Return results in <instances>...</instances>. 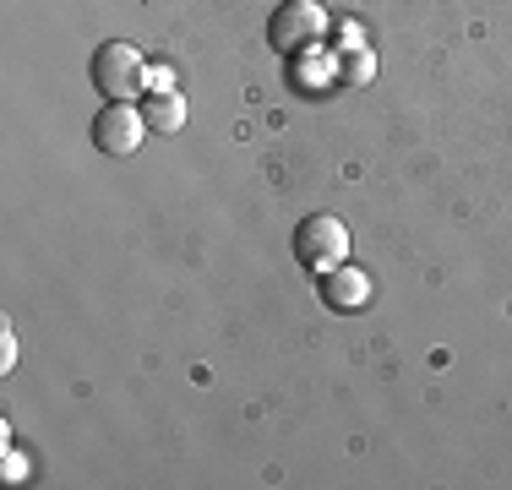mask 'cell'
<instances>
[{
	"instance_id": "obj_1",
	"label": "cell",
	"mask_w": 512,
	"mask_h": 490,
	"mask_svg": "<svg viewBox=\"0 0 512 490\" xmlns=\"http://www.w3.org/2000/svg\"><path fill=\"white\" fill-rule=\"evenodd\" d=\"M327 28H333V17H327L322 0H284L267 17V44L278 55H311V49H322Z\"/></svg>"
},
{
	"instance_id": "obj_2",
	"label": "cell",
	"mask_w": 512,
	"mask_h": 490,
	"mask_svg": "<svg viewBox=\"0 0 512 490\" xmlns=\"http://www.w3.org/2000/svg\"><path fill=\"white\" fill-rule=\"evenodd\" d=\"M88 77H93V88L104 93V104H131L137 93H148V60H142L131 44L109 39V44L93 49Z\"/></svg>"
},
{
	"instance_id": "obj_3",
	"label": "cell",
	"mask_w": 512,
	"mask_h": 490,
	"mask_svg": "<svg viewBox=\"0 0 512 490\" xmlns=\"http://www.w3.org/2000/svg\"><path fill=\"white\" fill-rule=\"evenodd\" d=\"M295 262H306L311 273H333V267L349 262V229L338 224L333 213H311L295 224Z\"/></svg>"
},
{
	"instance_id": "obj_4",
	"label": "cell",
	"mask_w": 512,
	"mask_h": 490,
	"mask_svg": "<svg viewBox=\"0 0 512 490\" xmlns=\"http://www.w3.org/2000/svg\"><path fill=\"white\" fill-rule=\"evenodd\" d=\"M142 137H148V120H142V109H131V104H104L99 120H93V147L109 153V158L137 153Z\"/></svg>"
},
{
	"instance_id": "obj_5",
	"label": "cell",
	"mask_w": 512,
	"mask_h": 490,
	"mask_svg": "<svg viewBox=\"0 0 512 490\" xmlns=\"http://www.w3.org/2000/svg\"><path fill=\"white\" fill-rule=\"evenodd\" d=\"M322 300L333 305V311H365V300H371V278L344 262V267H333V273H322Z\"/></svg>"
},
{
	"instance_id": "obj_6",
	"label": "cell",
	"mask_w": 512,
	"mask_h": 490,
	"mask_svg": "<svg viewBox=\"0 0 512 490\" xmlns=\"http://www.w3.org/2000/svg\"><path fill=\"white\" fill-rule=\"evenodd\" d=\"M142 120H148V131H158V137H175L186 126V98L175 88H153L142 98Z\"/></svg>"
},
{
	"instance_id": "obj_7",
	"label": "cell",
	"mask_w": 512,
	"mask_h": 490,
	"mask_svg": "<svg viewBox=\"0 0 512 490\" xmlns=\"http://www.w3.org/2000/svg\"><path fill=\"white\" fill-rule=\"evenodd\" d=\"M289 60H295V66H289V71H295V82H306L311 93H322V88H333V82H338V60H327L322 49H311V55H289Z\"/></svg>"
},
{
	"instance_id": "obj_8",
	"label": "cell",
	"mask_w": 512,
	"mask_h": 490,
	"mask_svg": "<svg viewBox=\"0 0 512 490\" xmlns=\"http://www.w3.org/2000/svg\"><path fill=\"white\" fill-rule=\"evenodd\" d=\"M371 77H376V55H371V49H349V55L338 60V82H344V88H365Z\"/></svg>"
},
{
	"instance_id": "obj_9",
	"label": "cell",
	"mask_w": 512,
	"mask_h": 490,
	"mask_svg": "<svg viewBox=\"0 0 512 490\" xmlns=\"http://www.w3.org/2000/svg\"><path fill=\"white\" fill-rule=\"evenodd\" d=\"M11 365H17V333L0 327V371H11Z\"/></svg>"
},
{
	"instance_id": "obj_10",
	"label": "cell",
	"mask_w": 512,
	"mask_h": 490,
	"mask_svg": "<svg viewBox=\"0 0 512 490\" xmlns=\"http://www.w3.org/2000/svg\"><path fill=\"white\" fill-rule=\"evenodd\" d=\"M6 480H22V458L11 452V441H6Z\"/></svg>"
},
{
	"instance_id": "obj_11",
	"label": "cell",
	"mask_w": 512,
	"mask_h": 490,
	"mask_svg": "<svg viewBox=\"0 0 512 490\" xmlns=\"http://www.w3.org/2000/svg\"><path fill=\"white\" fill-rule=\"evenodd\" d=\"M153 88H175V77H169V71H148V93Z\"/></svg>"
}]
</instances>
